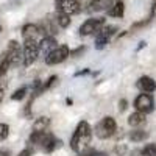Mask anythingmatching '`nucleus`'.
Wrapping results in <instances>:
<instances>
[{
  "instance_id": "obj_26",
  "label": "nucleus",
  "mask_w": 156,
  "mask_h": 156,
  "mask_svg": "<svg viewBox=\"0 0 156 156\" xmlns=\"http://www.w3.org/2000/svg\"><path fill=\"white\" fill-rule=\"evenodd\" d=\"M126 105H128L126 100H125V98H122V100L119 101V111H120V112H122V111H125V109H126Z\"/></svg>"
},
{
  "instance_id": "obj_22",
  "label": "nucleus",
  "mask_w": 156,
  "mask_h": 156,
  "mask_svg": "<svg viewBox=\"0 0 156 156\" xmlns=\"http://www.w3.org/2000/svg\"><path fill=\"white\" fill-rule=\"evenodd\" d=\"M25 94H27V87H25V86H23V87H20V89H17V90H16V92H14V94H12V95H11V98H12V100H22V98L25 97Z\"/></svg>"
},
{
  "instance_id": "obj_33",
  "label": "nucleus",
  "mask_w": 156,
  "mask_h": 156,
  "mask_svg": "<svg viewBox=\"0 0 156 156\" xmlns=\"http://www.w3.org/2000/svg\"><path fill=\"white\" fill-rule=\"evenodd\" d=\"M108 2H112V0H108Z\"/></svg>"
},
{
  "instance_id": "obj_32",
  "label": "nucleus",
  "mask_w": 156,
  "mask_h": 156,
  "mask_svg": "<svg viewBox=\"0 0 156 156\" xmlns=\"http://www.w3.org/2000/svg\"><path fill=\"white\" fill-rule=\"evenodd\" d=\"M95 156H106V154H105V153H98V151H97V154H95Z\"/></svg>"
},
{
  "instance_id": "obj_11",
  "label": "nucleus",
  "mask_w": 156,
  "mask_h": 156,
  "mask_svg": "<svg viewBox=\"0 0 156 156\" xmlns=\"http://www.w3.org/2000/svg\"><path fill=\"white\" fill-rule=\"evenodd\" d=\"M136 86L142 90V92H154L156 90V81L153 80L151 76H140L139 80H137V83H136Z\"/></svg>"
},
{
  "instance_id": "obj_34",
  "label": "nucleus",
  "mask_w": 156,
  "mask_h": 156,
  "mask_svg": "<svg viewBox=\"0 0 156 156\" xmlns=\"http://www.w3.org/2000/svg\"><path fill=\"white\" fill-rule=\"evenodd\" d=\"M0 30H2V27H0Z\"/></svg>"
},
{
  "instance_id": "obj_15",
  "label": "nucleus",
  "mask_w": 156,
  "mask_h": 156,
  "mask_svg": "<svg viewBox=\"0 0 156 156\" xmlns=\"http://www.w3.org/2000/svg\"><path fill=\"white\" fill-rule=\"evenodd\" d=\"M55 20L58 23V27H61V28H67L69 25H70V16L64 14V12H59V11H56Z\"/></svg>"
},
{
  "instance_id": "obj_28",
  "label": "nucleus",
  "mask_w": 156,
  "mask_h": 156,
  "mask_svg": "<svg viewBox=\"0 0 156 156\" xmlns=\"http://www.w3.org/2000/svg\"><path fill=\"white\" fill-rule=\"evenodd\" d=\"M17 156H31V150H30V148H25V150H22Z\"/></svg>"
},
{
  "instance_id": "obj_27",
  "label": "nucleus",
  "mask_w": 156,
  "mask_h": 156,
  "mask_svg": "<svg viewBox=\"0 0 156 156\" xmlns=\"http://www.w3.org/2000/svg\"><path fill=\"white\" fill-rule=\"evenodd\" d=\"M81 51H84V47H80L76 50H70V56H76V55H80Z\"/></svg>"
},
{
  "instance_id": "obj_3",
  "label": "nucleus",
  "mask_w": 156,
  "mask_h": 156,
  "mask_svg": "<svg viewBox=\"0 0 156 156\" xmlns=\"http://www.w3.org/2000/svg\"><path fill=\"white\" fill-rule=\"evenodd\" d=\"M117 129V123L112 117H103L95 126V136L100 139H108L111 137Z\"/></svg>"
},
{
  "instance_id": "obj_14",
  "label": "nucleus",
  "mask_w": 156,
  "mask_h": 156,
  "mask_svg": "<svg viewBox=\"0 0 156 156\" xmlns=\"http://www.w3.org/2000/svg\"><path fill=\"white\" fill-rule=\"evenodd\" d=\"M142 123H145V114L144 112H140V111H136L133 112L131 115L128 117V125L129 126H140Z\"/></svg>"
},
{
  "instance_id": "obj_20",
  "label": "nucleus",
  "mask_w": 156,
  "mask_h": 156,
  "mask_svg": "<svg viewBox=\"0 0 156 156\" xmlns=\"http://www.w3.org/2000/svg\"><path fill=\"white\" fill-rule=\"evenodd\" d=\"M106 2L108 0H90V9L92 11H101V9H105L106 6Z\"/></svg>"
},
{
  "instance_id": "obj_6",
  "label": "nucleus",
  "mask_w": 156,
  "mask_h": 156,
  "mask_svg": "<svg viewBox=\"0 0 156 156\" xmlns=\"http://www.w3.org/2000/svg\"><path fill=\"white\" fill-rule=\"evenodd\" d=\"M55 6H56V11L64 12L67 16H75L78 12H81V5L78 0H56Z\"/></svg>"
},
{
  "instance_id": "obj_30",
  "label": "nucleus",
  "mask_w": 156,
  "mask_h": 156,
  "mask_svg": "<svg viewBox=\"0 0 156 156\" xmlns=\"http://www.w3.org/2000/svg\"><path fill=\"white\" fill-rule=\"evenodd\" d=\"M0 156H11V154H9V150H5V148H0Z\"/></svg>"
},
{
  "instance_id": "obj_13",
  "label": "nucleus",
  "mask_w": 156,
  "mask_h": 156,
  "mask_svg": "<svg viewBox=\"0 0 156 156\" xmlns=\"http://www.w3.org/2000/svg\"><path fill=\"white\" fill-rule=\"evenodd\" d=\"M56 47V41H55V36H44L39 42V50H42L44 53L47 55L48 51H51Z\"/></svg>"
},
{
  "instance_id": "obj_10",
  "label": "nucleus",
  "mask_w": 156,
  "mask_h": 156,
  "mask_svg": "<svg viewBox=\"0 0 156 156\" xmlns=\"http://www.w3.org/2000/svg\"><path fill=\"white\" fill-rule=\"evenodd\" d=\"M134 108L136 111H140L144 114H148L154 109V101H153V97L148 94V92H144V94H139L134 100Z\"/></svg>"
},
{
  "instance_id": "obj_19",
  "label": "nucleus",
  "mask_w": 156,
  "mask_h": 156,
  "mask_svg": "<svg viewBox=\"0 0 156 156\" xmlns=\"http://www.w3.org/2000/svg\"><path fill=\"white\" fill-rule=\"evenodd\" d=\"M9 61H8V58H6V55L3 53L2 56H0V76H3L6 72H8V69H9Z\"/></svg>"
},
{
  "instance_id": "obj_5",
  "label": "nucleus",
  "mask_w": 156,
  "mask_h": 156,
  "mask_svg": "<svg viewBox=\"0 0 156 156\" xmlns=\"http://www.w3.org/2000/svg\"><path fill=\"white\" fill-rule=\"evenodd\" d=\"M39 56V44L36 39H25L23 42V64L31 66Z\"/></svg>"
},
{
  "instance_id": "obj_4",
  "label": "nucleus",
  "mask_w": 156,
  "mask_h": 156,
  "mask_svg": "<svg viewBox=\"0 0 156 156\" xmlns=\"http://www.w3.org/2000/svg\"><path fill=\"white\" fill-rule=\"evenodd\" d=\"M70 56V50L67 45H59L55 47L51 51L45 55V64L48 66H56V64H61L62 61H66Z\"/></svg>"
},
{
  "instance_id": "obj_31",
  "label": "nucleus",
  "mask_w": 156,
  "mask_h": 156,
  "mask_svg": "<svg viewBox=\"0 0 156 156\" xmlns=\"http://www.w3.org/2000/svg\"><path fill=\"white\" fill-rule=\"evenodd\" d=\"M2 100H3V89L0 87V103H2Z\"/></svg>"
},
{
  "instance_id": "obj_12",
  "label": "nucleus",
  "mask_w": 156,
  "mask_h": 156,
  "mask_svg": "<svg viewBox=\"0 0 156 156\" xmlns=\"http://www.w3.org/2000/svg\"><path fill=\"white\" fill-rule=\"evenodd\" d=\"M37 34H41L39 25H34V23L23 25V28H22V36H23V39H34Z\"/></svg>"
},
{
  "instance_id": "obj_9",
  "label": "nucleus",
  "mask_w": 156,
  "mask_h": 156,
  "mask_svg": "<svg viewBox=\"0 0 156 156\" xmlns=\"http://www.w3.org/2000/svg\"><path fill=\"white\" fill-rule=\"evenodd\" d=\"M115 30L117 28L114 27V25H103V27L100 28V31L95 33V48L101 50L103 47H105L109 42L111 36L115 33Z\"/></svg>"
},
{
  "instance_id": "obj_29",
  "label": "nucleus",
  "mask_w": 156,
  "mask_h": 156,
  "mask_svg": "<svg viewBox=\"0 0 156 156\" xmlns=\"http://www.w3.org/2000/svg\"><path fill=\"white\" fill-rule=\"evenodd\" d=\"M151 17H156V0H153V5H151V14H150V19Z\"/></svg>"
},
{
  "instance_id": "obj_21",
  "label": "nucleus",
  "mask_w": 156,
  "mask_h": 156,
  "mask_svg": "<svg viewBox=\"0 0 156 156\" xmlns=\"http://www.w3.org/2000/svg\"><path fill=\"white\" fill-rule=\"evenodd\" d=\"M140 153L142 156H156V144H147Z\"/></svg>"
},
{
  "instance_id": "obj_25",
  "label": "nucleus",
  "mask_w": 156,
  "mask_h": 156,
  "mask_svg": "<svg viewBox=\"0 0 156 156\" xmlns=\"http://www.w3.org/2000/svg\"><path fill=\"white\" fill-rule=\"evenodd\" d=\"M95 154H97V150H94V148H87V147L78 151V156H95Z\"/></svg>"
},
{
  "instance_id": "obj_7",
  "label": "nucleus",
  "mask_w": 156,
  "mask_h": 156,
  "mask_svg": "<svg viewBox=\"0 0 156 156\" xmlns=\"http://www.w3.org/2000/svg\"><path fill=\"white\" fill-rule=\"evenodd\" d=\"M103 25H105V17H90L80 27V34L81 36L95 34L100 31V28Z\"/></svg>"
},
{
  "instance_id": "obj_8",
  "label": "nucleus",
  "mask_w": 156,
  "mask_h": 156,
  "mask_svg": "<svg viewBox=\"0 0 156 156\" xmlns=\"http://www.w3.org/2000/svg\"><path fill=\"white\" fill-rule=\"evenodd\" d=\"M5 55H6L11 66H19L20 61L23 59V50H20V45L17 41H9Z\"/></svg>"
},
{
  "instance_id": "obj_18",
  "label": "nucleus",
  "mask_w": 156,
  "mask_h": 156,
  "mask_svg": "<svg viewBox=\"0 0 156 156\" xmlns=\"http://www.w3.org/2000/svg\"><path fill=\"white\" fill-rule=\"evenodd\" d=\"M148 137V133H145L144 129H134V131L129 133V139L133 142H142Z\"/></svg>"
},
{
  "instance_id": "obj_2",
  "label": "nucleus",
  "mask_w": 156,
  "mask_h": 156,
  "mask_svg": "<svg viewBox=\"0 0 156 156\" xmlns=\"http://www.w3.org/2000/svg\"><path fill=\"white\" fill-rule=\"evenodd\" d=\"M30 142L42 145L45 151H53V150L61 147V140L56 139L51 133H48L47 129H44V131H36V129H33V133L30 134Z\"/></svg>"
},
{
  "instance_id": "obj_16",
  "label": "nucleus",
  "mask_w": 156,
  "mask_h": 156,
  "mask_svg": "<svg viewBox=\"0 0 156 156\" xmlns=\"http://www.w3.org/2000/svg\"><path fill=\"white\" fill-rule=\"evenodd\" d=\"M123 12H125V5H123L122 2H117L114 6H111V8L108 9V14L112 16V17H122Z\"/></svg>"
},
{
  "instance_id": "obj_24",
  "label": "nucleus",
  "mask_w": 156,
  "mask_h": 156,
  "mask_svg": "<svg viewBox=\"0 0 156 156\" xmlns=\"http://www.w3.org/2000/svg\"><path fill=\"white\" fill-rule=\"evenodd\" d=\"M56 80H58V76H56V75H51V76L48 78V80H47V83H45V84H42V92H44V90H47V89H50L51 86H53V84L56 83Z\"/></svg>"
},
{
  "instance_id": "obj_17",
  "label": "nucleus",
  "mask_w": 156,
  "mask_h": 156,
  "mask_svg": "<svg viewBox=\"0 0 156 156\" xmlns=\"http://www.w3.org/2000/svg\"><path fill=\"white\" fill-rule=\"evenodd\" d=\"M48 125H50L48 117H39V119L33 123V129H36V131H44V129H47Z\"/></svg>"
},
{
  "instance_id": "obj_23",
  "label": "nucleus",
  "mask_w": 156,
  "mask_h": 156,
  "mask_svg": "<svg viewBox=\"0 0 156 156\" xmlns=\"http://www.w3.org/2000/svg\"><path fill=\"white\" fill-rule=\"evenodd\" d=\"M9 134V126L6 123H0V140H5Z\"/></svg>"
},
{
  "instance_id": "obj_1",
  "label": "nucleus",
  "mask_w": 156,
  "mask_h": 156,
  "mask_svg": "<svg viewBox=\"0 0 156 156\" xmlns=\"http://www.w3.org/2000/svg\"><path fill=\"white\" fill-rule=\"evenodd\" d=\"M90 139H92V128H90V125L87 122L83 120L76 125L73 136L70 137V148L78 153L80 150H83L89 145Z\"/></svg>"
}]
</instances>
